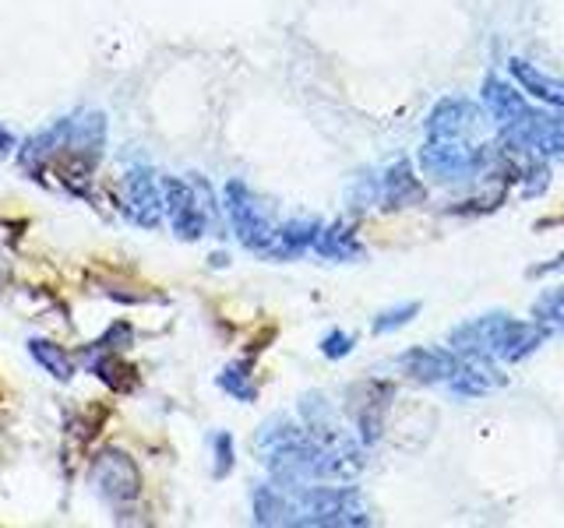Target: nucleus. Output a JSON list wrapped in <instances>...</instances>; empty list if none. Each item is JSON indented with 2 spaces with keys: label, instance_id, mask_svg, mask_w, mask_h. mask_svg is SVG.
I'll return each instance as SVG.
<instances>
[{
  "label": "nucleus",
  "instance_id": "obj_8",
  "mask_svg": "<svg viewBox=\"0 0 564 528\" xmlns=\"http://www.w3.org/2000/svg\"><path fill=\"white\" fill-rule=\"evenodd\" d=\"M11 275H14V261H11V254L4 251V246H0V293L11 286Z\"/></svg>",
  "mask_w": 564,
  "mask_h": 528
},
{
  "label": "nucleus",
  "instance_id": "obj_6",
  "mask_svg": "<svg viewBox=\"0 0 564 528\" xmlns=\"http://www.w3.org/2000/svg\"><path fill=\"white\" fill-rule=\"evenodd\" d=\"M219 384L226 387L229 395H237V398H243V402H251V398H254L251 374H247L243 366H226V370H223V377H219Z\"/></svg>",
  "mask_w": 564,
  "mask_h": 528
},
{
  "label": "nucleus",
  "instance_id": "obj_1",
  "mask_svg": "<svg viewBox=\"0 0 564 528\" xmlns=\"http://www.w3.org/2000/svg\"><path fill=\"white\" fill-rule=\"evenodd\" d=\"M106 145V117L102 113H75L57 123H50L46 131L32 134L18 163L25 173H57V184L85 194L88 176H93L99 155Z\"/></svg>",
  "mask_w": 564,
  "mask_h": 528
},
{
  "label": "nucleus",
  "instance_id": "obj_3",
  "mask_svg": "<svg viewBox=\"0 0 564 528\" xmlns=\"http://www.w3.org/2000/svg\"><path fill=\"white\" fill-rule=\"evenodd\" d=\"M159 190H163V211L170 216L176 233L184 240H198L205 233V208L198 201V190L176 180V176H163Z\"/></svg>",
  "mask_w": 564,
  "mask_h": 528
},
{
  "label": "nucleus",
  "instance_id": "obj_7",
  "mask_svg": "<svg viewBox=\"0 0 564 528\" xmlns=\"http://www.w3.org/2000/svg\"><path fill=\"white\" fill-rule=\"evenodd\" d=\"M229 465H234V440H229L226 433L216 437V475H226Z\"/></svg>",
  "mask_w": 564,
  "mask_h": 528
},
{
  "label": "nucleus",
  "instance_id": "obj_2",
  "mask_svg": "<svg viewBox=\"0 0 564 528\" xmlns=\"http://www.w3.org/2000/svg\"><path fill=\"white\" fill-rule=\"evenodd\" d=\"M88 480H93L99 497L110 501V504H131L141 493V472L134 465V458L117 451V448L102 451L96 458L93 469H88Z\"/></svg>",
  "mask_w": 564,
  "mask_h": 528
},
{
  "label": "nucleus",
  "instance_id": "obj_4",
  "mask_svg": "<svg viewBox=\"0 0 564 528\" xmlns=\"http://www.w3.org/2000/svg\"><path fill=\"white\" fill-rule=\"evenodd\" d=\"M123 208L128 216L141 226H159V211H163V190L152 180L149 169L134 166L128 176H123Z\"/></svg>",
  "mask_w": 564,
  "mask_h": 528
},
{
  "label": "nucleus",
  "instance_id": "obj_9",
  "mask_svg": "<svg viewBox=\"0 0 564 528\" xmlns=\"http://www.w3.org/2000/svg\"><path fill=\"white\" fill-rule=\"evenodd\" d=\"M11 152H14V138L8 128H0V158H8Z\"/></svg>",
  "mask_w": 564,
  "mask_h": 528
},
{
  "label": "nucleus",
  "instance_id": "obj_5",
  "mask_svg": "<svg viewBox=\"0 0 564 528\" xmlns=\"http://www.w3.org/2000/svg\"><path fill=\"white\" fill-rule=\"evenodd\" d=\"M29 356L40 363L53 381L64 384V381L75 377V363H70V356L61 345H53L46 339H29Z\"/></svg>",
  "mask_w": 564,
  "mask_h": 528
}]
</instances>
